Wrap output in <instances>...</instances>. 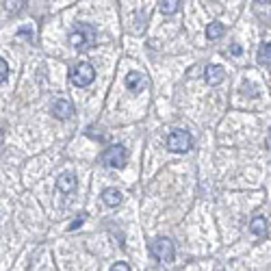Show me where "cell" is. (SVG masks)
Segmentation results:
<instances>
[{"label":"cell","instance_id":"obj_5","mask_svg":"<svg viewBox=\"0 0 271 271\" xmlns=\"http://www.w3.org/2000/svg\"><path fill=\"white\" fill-rule=\"evenodd\" d=\"M72 83L76 87H87V85H91L93 83V78H96V69H93V65L91 63H78V65H74V69H72Z\"/></svg>","mask_w":271,"mask_h":271},{"label":"cell","instance_id":"obj_10","mask_svg":"<svg viewBox=\"0 0 271 271\" xmlns=\"http://www.w3.org/2000/svg\"><path fill=\"white\" fill-rule=\"evenodd\" d=\"M223 76H226V72H223V68H219V65H208L206 72H204V78H206L208 85H219V83L223 81Z\"/></svg>","mask_w":271,"mask_h":271},{"label":"cell","instance_id":"obj_9","mask_svg":"<svg viewBox=\"0 0 271 271\" xmlns=\"http://www.w3.org/2000/svg\"><path fill=\"white\" fill-rule=\"evenodd\" d=\"M76 189V176L74 174H61L57 178V191L59 193H69V191Z\"/></svg>","mask_w":271,"mask_h":271},{"label":"cell","instance_id":"obj_7","mask_svg":"<svg viewBox=\"0 0 271 271\" xmlns=\"http://www.w3.org/2000/svg\"><path fill=\"white\" fill-rule=\"evenodd\" d=\"M146 85H148V78L143 76L141 72H128V76H126V87H128L133 93L143 91Z\"/></svg>","mask_w":271,"mask_h":271},{"label":"cell","instance_id":"obj_13","mask_svg":"<svg viewBox=\"0 0 271 271\" xmlns=\"http://www.w3.org/2000/svg\"><path fill=\"white\" fill-rule=\"evenodd\" d=\"M223 24H219V22H211V24L206 26V37L208 39H219V37L223 35Z\"/></svg>","mask_w":271,"mask_h":271},{"label":"cell","instance_id":"obj_8","mask_svg":"<svg viewBox=\"0 0 271 271\" xmlns=\"http://www.w3.org/2000/svg\"><path fill=\"white\" fill-rule=\"evenodd\" d=\"M121 200H124V195H121V191L113 189V186H109V189L102 191V202L106 204L109 208H115L121 204Z\"/></svg>","mask_w":271,"mask_h":271},{"label":"cell","instance_id":"obj_11","mask_svg":"<svg viewBox=\"0 0 271 271\" xmlns=\"http://www.w3.org/2000/svg\"><path fill=\"white\" fill-rule=\"evenodd\" d=\"M250 230H252V235L254 237H265L267 235V219L265 217H254L252 219V223H250Z\"/></svg>","mask_w":271,"mask_h":271},{"label":"cell","instance_id":"obj_20","mask_svg":"<svg viewBox=\"0 0 271 271\" xmlns=\"http://www.w3.org/2000/svg\"><path fill=\"white\" fill-rule=\"evenodd\" d=\"M256 2H260V4H267V2H271V0H256Z\"/></svg>","mask_w":271,"mask_h":271},{"label":"cell","instance_id":"obj_3","mask_svg":"<svg viewBox=\"0 0 271 271\" xmlns=\"http://www.w3.org/2000/svg\"><path fill=\"white\" fill-rule=\"evenodd\" d=\"M191 146H193V137H191L186 130H171L167 135V150L182 154V152H189Z\"/></svg>","mask_w":271,"mask_h":271},{"label":"cell","instance_id":"obj_18","mask_svg":"<svg viewBox=\"0 0 271 271\" xmlns=\"http://www.w3.org/2000/svg\"><path fill=\"white\" fill-rule=\"evenodd\" d=\"M111 269H113V271H128L130 267H128V263H115Z\"/></svg>","mask_w":271,"mask_h":271},{"label":"cell","instance_id":"obj_16","mask_svg":"<svg viewBox=\"0 0 271 271\" xmlns=\"http://www.w3.org/2000/svg\"><path fill=\"white\" fill-rule=\"evenodd\" d=\"M7 76H9V65L4 59H0V83L7 81Z\"/></svg>","mask_w":271,"mask_h":271},{"label":"cell","instance_id":"obj_17","mask_svg":"<svg viewBox=\"0 0 271 271\" xmlns=\"http://www.w3.org/2000/svg\"><path fill=\"white\" fill-rule=\"evenodd\" d=\"M83 221H85V215H81L78 219H74V221L69 223V230H76V228H81V226H83Z\"/></svg>","mask_w":271,"mask_h":271},{"label":"cell","instance_id":"obj_6","mask_svg":"<svg viewBox=\"0 0 271 271\" xmlns=\"http://www.w3.org/2000/svg\"><path fill=\"white\" fill-rule=\"evenodd\" d=\"M52 115L57 119H69L74 115V104L69 100H65V98H59L52 104Z\"/></svg>","mask_w":271,"mask_h":271},{"label":"cell","instance_id":"obj_12","mask_svg":"<svg viewBox=\"0 0 271 271\" xmlns=\"http://www.w3.org/2000/svg\"><path fill=\"white\" fill-rule=\"evenodd\" d=\"M180 9V0H161V11L165 16H174Z\"/></svg>","mask_w":271,"mask_h":271},{"label":"cell","instance_id":"obj_15","mask_svg":"<svg viewBox=\"0 0 271 271\" xmlns=\"http://www.w3.org/2000/svg\"><path fill=\"white\" fill-rule=\"evenodd\" d=\"M4 7H7V13H17L22 7V0H4Z\"/></svg>","mask_w":271,"mask_h":271},{"label":"cell","instance_id":"obj_14","mask_svg":"<svg viewBox=\"0 0 271 271\" xmlns=\"http://www.w3.org/2000/svg\"><path fill=\"white\" fill-rule=\"evenodd\" d=\"M258 63L260 65H271V44H263L258 50Z\"/></svg>","mask_w":271,"mask_h":271},{"label":"cell","instance_id":"obj_1","mask_svg":"<svg viewBox=\"0 0 271 271\" xmlns=\"http://www.w3.org/2000/svg\"><path fill=\"white\" fill-rule=\"evenodd\" d=\"M69 44L78 50V52H89L96 44V29L91 24H78L76 31L69 35Z\"/></svg>","mask_w":271,"mask_h":271},{"label":"cell","instance_id":"obj_2","mask_svg":"<svg viewBox=\"0 0 271 271\" xmlns=\"http://www.w3.org/2000/svg\"><path fill=\"white\" fill-rule=\"evenodd\" d=\"M150 254L154 256V260L158 263H171L174 260V243H171L167 237H158V239L152 241L150 245Z\"/></svg>","mask_w":271,"mask_h":271},{"label":"cell","instance_id":"obj_19","mask_svg":"<svg viewBox=\"0 0 271 271\" xmlns=\"http://www.w3.org/2000/svg\"><path fill=\"white\" fill-rule=\"evenodd\" d=\"M241 52H243V50H241L239 44H232V46H230V54H232V57H239Z\"/></svg>","mask_w":271,"mask_h":271},{"label":"cell","instance_id":"obj_4","mask_svg":"<svg viewBox=\"0 0 271 271\" xmlns=\"http://www.w3.org/2000/svg\"><path fill=\"white\" fill-rule=\"evenodd\" d=\"M126 158H128V152H126L124 146H111L102 152L100 161L104 167H113V169H121L126 165Z\"/></svg>","mask_w":271,"mask_h":271}]
</instances>
